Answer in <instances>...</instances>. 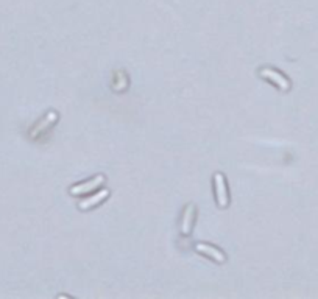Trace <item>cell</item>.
<instances>
[{
	"mask_svg": "<svg viewBox=\"0 0 318 299\" xmlns=\"http://www.w3.org/2000/svg\"><path fill=\"white\" fill-rule=\"evenodd\" d=\"M259 75L262 77V78H265V80H268L270 83H273V84H276L281 91H289L290 89V81L285 78L282 73H279L278 70H275V69H270V67H265V69H262L261 72H259Z\"/></svg>",
	"mask_w": 318,
	"mask_h": 299,
	"instance_id": "7a4b0ae2",
	"label": "cell"
},
{
	"mask_svg": "<svg viewBox=\"0 0 318 299\" xmlns=\"http://www.w3.org/2000/svg\"><path fill=\"white\" fill-rule=\"evenodd\" d=\"M214 186H215L217 204L220 207H226L228 203H230V196H228V187H226L225 176L221 175V173H215L214 175Z\"/></svg>",
	"mask_w": 318,
	"mask_h": 299,
	"instance_id": "6da1fadb",
	"label": "cell"
},
{
	"mask_svg": "<svg viewBox=\"0 0 318 299\" xmlns=\"http://www.w3.org/2000/svg\"><path fill=\"white\" fill-rule=\"evenodd\" d=\"M194 218H195V206L194 204H189L184 211V215H183V223H181V232L184 235L190 234L192 231V225H194Z\"/></svg>",
	"mask_w": 318,
	"mask_h": 299,
	"instance_id": "5b68a950",
	"label": "cell"
},
{
	"mask_svg": "<svg viewBox=\"0 0 318 299\" xmlns=\"http://www.w3.org/2000/svg\"><path fill=\"white\" fill-rule=\"evenodd\" d=\"M103 183H105V176L103 175H97L95 178L89 179V181H86V183H80V184L71 187L69 192L72 195H84V193H89V192L95 190L97 187H100Z\"/></svg>",
	"mask_w": 318,
	"mask_h": 299,
	"instance_id": "3957f363",
	"label": "cell"
},
{
	"mask_svg": "<svg viewBox=\"0 0 318 299\" xmlns=\"http://www.w3.org/2000/svg\"><path fill=\"white\" fill-rule=\"evenodd\" d=\"M108 195H109V192H108L106 189H103V190L97 192V193L92 195V196H89V198H84V200L80 203V209H89V207H92V206H95V204H100L102 201H105V200L108 198Z\"/></svg>",
	"mask_w": 318,
	"mask_h": 299,
	"instance_id": "8992f818",
	"label": "cell"
},
{
	"mask_svg": "<svg viewBox=\"0 0 318 299\" xmlns=\"http://www.w3.org/2000/svg\"><path fill=\"white\" fill-rule=\"evenodd\" d=\"M195 250H197L198 253H201V254H205V256L214 259V260L218 262V263H223V262L226 260V256H225L223 253H221L220 250H217L215 246H212V245H208V243H198V245L195 246Z\"/></svg>",
	"mask_w": 318,
	"mask_h": 299,
	"instance_id": "277c9868",
	"label": "cell"
},
{
	"mask_svg": "<svg viewBox=\"0 0 318 299\" xmlns=\"http://www.w3.org/2000/svg\"><path fill=\"white\" fill-rule=\"evenodd\" d=\"M55 120H56V112H53V111H52V112H49V115H46V117H44V120H42V122H39V123H38V127H35L33 130L30 131V136H31V137L38 136V134H39V133H42L46 128H49V127H50Z\"/></svg>",
	"mask_w": 318,
	"mask_h": 299,
	"instance_id": "52a82bcc",
	"label": "cell"
}]
</instances>
